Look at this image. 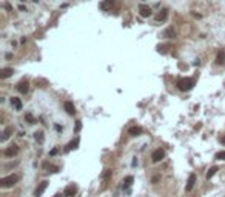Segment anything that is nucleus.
<instances>
[{"label": "nucleus", "instance_id": "ddd939ff", "mask_svg": "<svg viewBox=\"0 0 225 197\" xmlns=\"http://www.w3.org/2000/svg\"><path fill=\"white\" fill-rule=\"evenodd\" d=\"M11 105L14 106L17 111L22 110V100H20V98H17V97H13V98H11Z\"/></svg>", "mask_w": 225, "mask_h": 197}, {"label": "nucleus", "instance_id": "2eb2a0df", "mask_svg": "<svg viewBox=\"0 0 225 197\" xmlns=\"http://www.w3.org/2000/svg\"><path fill=\"white\" fill-rule=\"evenodd\" d=\"M167 17H168V11H167V10H164L160 14H157V15H156V20H157V22H165V20H167Z\"/></svg>", "mask_w": 225, "mask_h": 197}, {"label": "nucleus", "instance_id": "423d86ee", "mask_svg": "<svg viewBox=\"0 0 225 197\" xmlns=\"http://www.w3.org/2000/svg\"><path fill=\"white\" fill-rule=\"evenodd\" d=\"M17 153H19V146H17V145H10V146L5 149V156H6V157H13V156H15Z\"/></svg>", "mask_w": 225, "mask_h": 197}, {"label": "nucleus", "instance_id": "39448f33", "mask_svg": "<svg viewBox=\"0 0 225 197\" xmlns=\"http://www.w3.org/2000/svg\"><path fill=\"white\" fill-rule=\"evenodd\" d=\"M139 14H140L142 17H150V15H151V8H150L148 5H145V3L139 5Z\"/></svg>", "mask_w": 225, "mask_h": 197}, {"label": "nucleus", "instance_id": "473e14b6", "mask_svg": "<svg viewBox=\"0 0 225 197\" xmlns=\"http://www.w3.org/2000/svg\"><path fill=\"white\" fill-rule=\"evenodd\" d=\"M22 2H25V0H22Z\"/></svg>", "mask_w": 225, "mask_h": 197}, {"label": "nucleus", "instance_id": "1a4fd4ad", "mask_svg": "<svg viewBox=\"0 0 225 197\" xmlns=\"http://www.w3.org/2000/svg\"><path fill=\"white\" fill-rule=\"evenodd\" d=\"M63 108H65V111H66L69 115H74V114H76V108H74L73 102H65V103H63Z\"/></svg>", "mask_w": 225, "mask_h": 197}, {"label": "nucleus", "instance_id": "9b49d317", "mask_svg": "<svg viewBox=\"0 0 225 197\" xmlns=\"http://www.w3.org/2000/svg\"><path fill=\"white\" fill-rule=\"evenodd\" d=\"M77 193V188H76V185H69V186H66L65 188V193H63V196L65 197H69V196H74Z\"/></svg>", "mask_w": 225, "mask_h": 197}, {"label": "nucleus", "instance_id": "0eeeda50", "mask_svg": "<svg viewBox=\"0 0 225 197\" xmlns=\"http://www.w3.org/2000/svg\"><path fill=\"white\" fill-rule=\"evenodd\" d=\"M17 91L22 93V94H26V93L30 91V83L26 82V80H22V82L17 85Z\"/></svg>", "mask_w": 225, "mask_h": 197}, {"label": "nucleus", "instance_id": "bb28decb", "mask_svg": "<svg viewBox=\"0 0 225 197\" xmlns=\"http://www.w3.org/2000/svg\"><path fill=\"white\" fill-rule=\"evenodd\" d=\"M80 128H82V122H77V125H76V131H80Z\"/></svg>", "mask_w": 225, "mask_h": 197}, {"label": "nucleus", "instance_id": "f257e3e1", "mask_svg": "<svg viewBox=\"0 0 225 197\" xmlns=\"http://www.w3.org/2000/svg\"><path fill=\"white\" fill-rule=\"evenodd\" d=\"M19 180H20V176H19V174L6 176V177L0 179V186H2V188H11V186H14Z\"/></svg>", "mask_w": 225, "mask_h": 197}, {"label": "nucleus", "instance_id": "dca6fc26", "mask_svg": "<svg viewBox=\"0 0 225 197\" xmlns=\"http://www.w3.org/2000/svg\"><path fill=\"white\" fill-rule=\"evenodd\" d=\"M130 136H134V137H136V136H140V134H142V128H139V126H133V128H130Z\"/></svg>", "mask_w": 225, "mask_h": 197}, {"label": "nucleus", "instance_id": "7c9ffc66", "mask_svg": "<svg viewBox=\"0 0 225 197\" xmlns=\"http://www.w3.org/2000/svg\"><path fill=\"white\" fill-rule=\"evenodd\" d=\"M19 10H20V11H25V12H26V6H23V5H20V6H19Z\"/></svg>", "mask_w": 225, "mask_h": 197}, {"label": "nucleus", "instance_id": "4468645a", "mask_svg": "<svg viewBox=\"0 0 225 197\" xmlns=\"http://www.w3.org/2000/svg\"><path fill=\"white\" fill-rule=\"evenodd\" d=\"M113 5H114V0H105V2H102V3H100V10L108 11Z\"/></svg>", "mask_w": 225, "mask_h": 197}, {"label": "nucleus", "instance_id": "20e7f679", "mask_svg": "<svg viewBox=\"0 0 225 197\" xmlns=\"http://www.w3.org/2000/svg\"><path fill=\"white\" fill-rule=\"evenodd\" d=\"M164 157H165V151H164V149H160V148H159V149H156L154 153L151 154V160H153V162H160V160L164 159Z\"/></svg>", "mask_w": 225, "mask_h": 197}, {"label": "nucleus", "instance_id": "7ed1b4c3", "mask_svg": "<svg viewBox=\"0 0 225 197\" xmlns=\"http://www.w3.org/2000/svg\"><path fill=\"white\" fill-rule=\"evenodd\" d=\"M196 180H197L196 174H194V173H191L190 176H188V180H187V186H185V190H187V191H191L193 188H194V185H196Z\"/></svg>", "mask_w": 225, "mask_h": 197}, {"label": "nucleus", "instance_id": "6e6552de", "mask_svg": "<svg viewBox=\"0 0 225 197\" xmlns=\"http://www.w3.org/2000/svg\"><path fill=\"white\" fill-rule=\"evenodd\" d=\"M46 186H48V182H46V180H43V182L37 186V190L34 191V196H35V197H40V196L45 193V190H46Z\"/></svg>", "mask_w": 225, "mask_h": 197}, {"label": "nucleus", "instance_id": "2f4dec72", "mask_svg": "<svg viewBox=\"0 0 225 197\" xmlns=\"http://www.w3.org/2000/svg\"><path fill=\"white\" fill-rule=\"evenodd\" d=\"M54 197H62V196H60V194H57V196H54Z\"/></svg>", "mask_w": 225, "mask_h": 197}, {"label": "nucleus", "instance_id": "f8f14e48", "mask_svg": "<svg viewBox=\"0 0 225 197\" xmlns=\"http://www.w3.org/2000/svg\"><path fill=\"white\" fill-rule=\"evenodd\" d=\"M216 63H218V65H224V63H225V52H224V51H218V56H216Z\"/></svg>", "mask_w": 225, "mask_h": 197}, {"label": "nucleus", "instance_id": "c756f323", "mask_svg": "<svg viewBox=\"0 0 225 197\" xmlns=\"http://www.w3.org/2000/svg\"><path fill=\"white\" fill-rule=\"evenodd\" d=\"M219 142H221V143H224V145H225V136H222V137H219Z\"/></svg>", "mask_w": 225, "mask_h": 197}, {"label": "nucleus", "instance_id": "f3484780", "mask_svg": "<svg viewBox=\"0 0 225 197\" xmlns=\"http://www.w3.org/2000/svg\"><path fill=\"white\" fill-rule=\"evenodd\" d=\"M133 180H134V179H133L131 176H128V177H125V180H123V188H125V190H128V188L131 186V183H133Z\"/></svg>", "mask_w": 225, "mask_h": 197}, {"label": "nucleus", "instance_id": "b1692460", "mask_svg": "<svg viewBox=\"0 0 225 197\" xmlns=\"http://www.w3.org/2000/svg\"><path fill=\"white\" fill-rule=\"evenodd\" d=\"M214 157H216V160H225V151H221V153H218Z\"/></svg>", "mask_w": 225, "mask_h": 197}, {"label": "nucleus", "instance_id": "a878e982", "mask_svg": "<svg viewBox=\"0 0 225 197\" xmlns=\"http://www.w3.org/2000/svg\"><path fill=\"white\" fill-rule=\"evenodd\" d=\"M110 176H111V169H106V171H105V174H103V179L106 180V179H110Z\"/></svg>", "mask_w": 225, "mask_h": 197}, {"label": "nucleus", "instance_id": "f03ea898", "mask_svg": "<svg viewBox=\"0 0 225 197\" xmlns=\"http://www.w3.org/2000/svg\"><path fill=\"white\" fill-rule=\"evenodd\" d=\"M194 86V80L190 79V77H185V79H181L177 82V88L181 91H190V89Z\"/></svg>", "mask_w": 225, "mask_h": 197}, {"label": "nucleus", "instance_id": "c85d7f7f", "mask_svg": "<svg viewBox=\"0 0 225 197\" xmlns=\"http://www.w3.org/2000/svg\"><path fill=\"white\" fill-rule=\"evenodd\" d=\"M5 8H6L8 11H13V6H11L10 3H5Z\"/></svg>", "mask_w": 225, "mask_h": 197}, {"label": "nucleus", "instance_id": "4be33fe9", "mask_svg": "<svg viewBox=\"0 0 225 197\" xmlns=\"http://www.w3.org/2000/svg\"><path fill=\"white\" fill-rule=\"evenodd\" d=\"M34 136H35V140H37L39 143H43V132H42V131H39V132H35V134H34Z\"/></svg>", "mask_w": 225, "mask_h": 197}, {"label": "nucleus", "instance_id": "aec40b11", "mask_svg": "<svg viewBox=\"0 0 225 197\" xmlns=\"http://www.w3.org/2000/svg\"><path fill=\"white\" fill-rule=\"evenodd\" d=\"M11 134H13V128H6V129H5V132H3V137H2V140H6L8 137L11 136Z\"/></svg>", "mask_w": 225, "mask_h": 197}, {"label": "nucleus", "instance_id": "cd10ccee", "mask_svg": "<svg viewBox=\"0 0 225 197\" xmlns=\"http://www.w3.org/2000/svg\"><path fill=\"white\" fill-rule=\"evenodd\" d=\"M57 153H59V149H57V148H54V149L51 151V153H49V154H51V156H56Z\"/></svg>", "mask_w": 225, "mask_h": 197}, {"label": "nucleus", "instance_id": "9d476101", "mask_svg": "<svg viewBox=\"0 0 225 197\" xmlns=\"http://www.w3.org/2000/svg\"><path fill=\"white\" fill-rule=\"evenodd\" d=\"M13 73H14L13 68H2V69H0V79H2V80H3V79H8Z\"/></svg>", "mask_w": 225, "mask_h": 197}, {"label": "nucleus", "instance_id": "412c9836", "mask_svg": "<svg viewBox=\"0 0 225 197\" xmlns=\"http://www.w3.org/2000/svg\"><path fill=\"white\" fill-rule=\"evenodd\" d=\"M164 35H165V37L173 39L174 35H176V32H174V29H171V28H170V29H167V31H165V34H164Z\"/></svg>", "mask_w": 225, "mask_h": 197}, {"label": "nucleus", "instance_id": "a211bd4d", "mask_svg": "<svg viewBox=\"0 0 225 197\" xmlns=\"http://www.w3.org/2000/svg\"><path fill=\"white\" fill-rule=\"evenodd\" d=\"M218 171H219V168H218V166H213V168H210L208 171H207V179H211V177H213L216 173H218Z\"/></svg>", "mask_w": 225, "mask_h": 197}, {"label": "nucleus", "instance_id": "6ab92c4d", "mask_svg": "<svg viewBox=\"0 0 225 197\" xmlns=\"http://www.w3.org/2000/svg\"><path fill=\"white\" fill-rule=\"evenodd\" d=\"M77 145H79V139H76V140H73V142H69V143H68V146H66V149H68V151L76 149V148H77Z\"/></svg>", "mask_w": 225, "mask_h": 197}, {"label": "nucleus", "instance_id": "5701e85b", "mask_svg": "<svg viewBox=\"0 0 225 197\" xmlns=\"http://www.w3.org/2000/svg\"><path fill=\"white\" fill-rule=\"evenodd\" d=\"M25 120L28 122V123H34V122H35V120H34V117H32V114H30V112H28V114H25Z\"/></svg>", "mask_w": 225, "mask_h": 197}, {"label": "nucleus", "instance_id": "393cba45", "mask_svg": "<svg viewBox=\"0 0 225 197\" xmlns=\"http://www.w3.org/2000/svg\"><path fill=\"white\" fill-rule=\"evenodd\" d=\"M46 168L49 169V171H54V173L59 171V168H57V166H52V165H46Z\"/></svg>", "mask_w": 225, "mask_h": 197}]
</instances>
